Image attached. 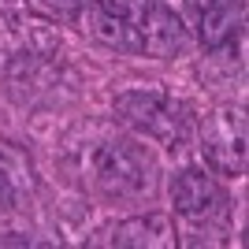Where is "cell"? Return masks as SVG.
Segmentation results:
<instances>
[{"label": "cell", "mask_w": 249, "mask_h": 249, "mask_svg": "<svg viewBox=\"0 0 249 249\" xmlns=\"http://www.w3.org/2000/svg\"><path fill=\"white\" fill-rule=\"evenodd\" d=\"M112 242L115 246H175V231L164 216L149 212V216H134L126 223H119Z\"/></svg>", "instance_id": "7"}, {"label": "cell", "mask_w": 249, "mask_h": 249, "mask_svg": "<svg viewBox=\"0 0 249 249\" xmlns=\"http://www.w3.org/2000/svg\"><path fill=\"white\" fill-rule=\"evenodd\" d=\"M97 4L108 8V11H115V15H123V19H130V22H138L153 0H97Z\"/></svg>", "instance_id": "10"}, {"label": "cell", "mask_w": 249, "mask_h": 249, "mask_svg": "<svg viewBox=\"0 0 249 249\" xmlns=\"http://www.w3.org/2000/svg\"><path fill=\"white\" fill-rule=\"evenodd\" d=\"M26 164H22L19 153L11 149H0V212H11L19 208L22 194H26Z\"/></svg>", "instance_id": "8"}, {"label": "cell", "mask_w": 249, "mask_h": 249, "mask_svg": "<svg viewBox=\"0 0 249 249\" xmlns=\"http://www.w3.org/2000/svg\"><path fill=\"white\" fill-rule=\"evenodd\" d=\"M89 171L93 182L108 194V197H149L156 186V167L153 156L142 153L130 142H101L89 153Z\"/></svg>", "instance_id": "1"}, {"label": "cell", "mask_w": 249, "mask_h": 249, "mask_svg": "<svg viewBox=\"0 0 249 249\" xmlns=\"http://www.w3.org/2000/svg\"><path fill=\"white\" fill-rule=\"evenodd\" d=\"M238 22H242V8H223V11H197V30H201V41L208 49H219L227 45L234 34H238Z\"/></svg>", "instance_id": "9"}, {"label": "cell", "mask_w": 249, "mask_h": 249, "mask_svg": "<svg viewBox=\"0 0 249 249\" xmlns=\"http://www.w3.org/2000/svg\"><path fill=\"white\" fill-rule=\"evenodd\" d=\"M197 11H223V8H242V0H194Z\"/></svg>", "instance_id": "12"}, {"label": "cell", "mask_w": 249, "mask_h": 249, "mask_svg": "<svg viewBox=\"0 0 249 249\" xmlns=\"http://www.w3.org/2000/svg\"><path fill=\"white\" fill-rule=\"evenodd\" d=\"M115 112L142 134L164 142L167 149H182L190 142V126H194L190 112L160 89H126L115 97Z\"/></svg>", "instance_id": "2"}, {"label": "cell", "mask_w": 249, "mask_h": 249, "mask_svg": "<svg viewBox=\"0 0 249 249\" xmlns=\"http://www.w3.org/2000/svg\"><path fill=\"white\" fill-rule=\"evenodd\" d=\"M201 153L212 171L238 178L246 171V115L231 108L212 112L201 126Z\"/></svg>", "instance_id": "3"}, {"label": "cell", "mask_w": 249, "mask_h": 249, "mask_svg": "<svg viewBox=\"0 0 249 249\" xmlns=\"http://www.w3.org/2000/svg\"><path fill=\"white\" fill-rule=\"evenodd\" d=\"M171 205L182 219H194V223H212L227 212V194L216 182L212 171L205 167H186L171 178Z\"/></svg>", "instance_id": "4"}, {"label": "cell", "mask_w": 249, "mask_h": 249, "mask_svg": "<svg viewBox=\"0 0 249 249\" xmlns=\"http://www.w3.org/2000/svg\"><path fill=\"white\" fill-rule=\"evenodd\" d=\"M34 4L49 15H74V11H82L86 0H34Z\"/></svg>", "instance_id": "11"}, {"label": "cell", "mask_w": 249, "mask_h": 249, "mask_svg": "<svg viewBox=\"0 0 249 249\" xmlns=\"http://www.w3.org/2000/svg\"><path fill=\"white\" fill-rule=\"evenodd\" d=\"M86 30L93 34L101 45L108 49H119V52H138V22L115 15V11L101 8V4H86Z\"/></svg>", "instance_id": "6"}, {"label": "cell", "mask_w": 249, "mask_h": 249, "mask_svg": "<svg viewBox=\"0 0 249 249\" xmlns=\"http://www.w3.org/2000/svg\"><path fill=\"white\" fill-rule=\"evenodd\" d=\"M186 49V26L167 4H149L145 15L138 19V52L153 60H171Z\"/></svg>", "instance_id": "5"}]
</instances>
